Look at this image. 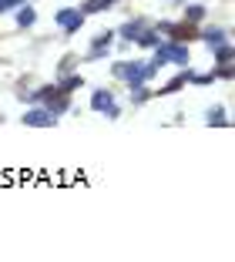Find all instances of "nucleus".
I'll return each instance as SVG.
<instances>
[{
	"instance_id": "nucleus-1",
	"label": "nucleus",
	"mask_w": 235,
	"mask_h": 262,
	"mask_svg": "<svg viewBox=\"0 0 235 262\" xmlns=\"http://www.w3.org/2000/svg\"><path fill=\"white\" fill-rule=\"evenodd\" d=\"M114 74H118V77H124V81H128V84L131 88H141L144 84V81H148V77H144V68H141V64H135V61H121V64H114Z\"/></svg>"
},
{
	"instance_id": "nucleus-2",
	"label": "nucleus",
	"mask_w": 235,
	"mask_h": 262,
	"mask_svg": "<svg viewBox=\"0 0 235 262\" xmlns=\"http://www.w3.org/2000/svg\"><path fill=\"white\" fill-rule=\"evenodd\" d=\"M24 124H31V128H54V124H57V118L51 115V111H27V115H24Z\"/></svg>"
},
{
	"instance_id": "nucleus-3",
	"label": "nucleus",
	"mask_w": 235,
	"mask_h": 262,
	"mask_svg": "<svg viewBox=\"0 0 235 262\" xmlns=\"http://www.w3.org/2000/svg\"><path fill=\"white\" fill-rule=\"evenodd\" d=\"M81 20H84V14H77V10H61L57 14V24L64 27V34H74L81 27Z\"/></svg>"
},
{
	"instance_id": "nucleus-4",
	"label": "nucleus",
	"mask_w": 235,
	"mask_h": 262,
	"mask_svg": "<svg viewBox=\"0 0 235 262\" xmlns=\"http://www.w3.org/2000/svg\"><path fill=\"white\" fill-rule=\"evenodd\" d=\"M91 108L94 111H108V115H118V108H114V101H111V91H94V98H91Z\"/></svg>"
},
{
	"instance_id": "nucleus-5",
	"label": "nucleus",
	"mask_w": 235,
	"mask_h": 262,
	"mask_svg": "<svg viewBox=\"0 0 235 262\" xmlns=\"http://www.w3.org/2000/svg\"><path fill=\"white\" fill-rule=\"evenodd\" d=\"M135 40H138V44H144V47H158V34H155V31H141Z\"/></svg>"
},
{
	"instance_id": "nucleus-6",
	"label": "nucleus",
	"mask_w": 235,
	"mask_h": 262,
	"mask_svg": "<svg viewBox=\"0 0 235 262\" xmlns=\"http://www.w3.org/2000/svg\"><path fill=\"white\" fill-rule=\"evenodd\" d=\"M141 31H144V27H141V20H135V24H124V27H121V34H124L128 40H135Z\"/></svg>"
},
{
	"instance_id": "nucleus-7",
	"label": "nucleus",
	"mask_w": 235,
	"mask_h": 262,
	"mask_svg": "<svg viewBox=\"0 0 235 262\" xmlns=\"http://www.w3.org/2000/svg\"><path fill=\"white\" fill-rule=\"evenodd\" d=\"M17 24H20V27H31V24H34V10H31V7L17 10Z\"/></svg>"
},
{
	"instance_id": "nucleus-8",
	"label": "nucleus",
	"mask_w": 235,
	"mask_h": 262,
	"mask_svg": "<svg viewBox=\"0 0 235 262\" xmlns=\"http://www.w3.org/2000/svg\"><path fill=\"white\" fill-rule=\"evenodd\" d=\"M74 88H81V74H71V77H68V81H64V84H61V88H57V91H64V94H71V91H74Z\"/></svg>"
},
{
	"instance_id": "nucleus-9",
	"label": "nucleus",
	"mask_w": 235,
	"mask_h": 262,
	"mask_svg": "<svg viewBox=\"0 0 235 262\" xmlns=\"http://www.w3.org/2000/svg\"><path fill=\"white\" fill-rule=\"evenodd\" d=\"M111 47V34H101L98 40H94V54H101V51H108Z\"/></svg>"
},
{
	"instance_id": "nucleus-10",
	"label": "nucleus",
	"mask_w": 235,
	"mask_h": 262,
	"mask_svg": "<svg viewBox=\"0 0 235 262\" xmlns=\"http://www.w3.org/2000/svg\"><path fill=\"white\" fill-rule=\"evenodd\" d=\"M108 4H111V0H88V4H84V10H88V14H94V10L108 7Z\"/></svg>"
},
{
	"instance_id": "nucleus-11",
	"label": "nucleus",
	"mask_w": 235,
	"mask_h": 262,
	"mask_svg": "<svg viewBox=\"0 0 235 262\" xmlns=\"http://www.w3.org/2000/svg\"><path fill=\"white\" fill-rule=\"evenodd\" d=\"M222 37H225L222 31H208V34H205V40H208V44H215V47L222 44Z\"/></svg>"
},
{
	"instance_id": "nucleus-12",
	"label": "nucleus",
	"mask_w": 235,
	"mask_h": 262,
	"mask_svg": "<svg viewBox=\"0 0 235 262\" xmlns=\"http://www.w3.org/2000/svg\"><path fill=\"white\" fill-rule=\"evenodd\" d=\"M208 124H225V118H222V108L208 111Z\"/></svg>"
},
{
	"instance_id": "nucleus-13",
	"label": "nucleus",
	"mask_w": 235,
	"mask_h": 262,
	"mask_svg": "<svg viewBox=\"0 0 235 262\" xmlns=\"http://www.w3.org/2000/svg\"><path fill=\"white\" fill-rule=\"evenodd\" d=\"M182 84H185V74H182V77H175V81H172V84H168V88H165V91H161V94H172V91H178V88H182Z\"/></svg>"
},
{
	"instance_id": "nucleus-14",
	"label": "nucleus",
	"mask_w": 235,
	"mask_h": 262,
	"mask_svg": "<svg viewBox=\"0 0 235 262\" xmlns=\"http://www.w3.org/2000/svg\"><path fill=\"white\" fill-rule=\"evenodd\" d=\"M219 61H222V64L232 61V51H228V47H219Z\"/></svg>"
},
{
	"instance_id": "nucleus-15",
	"label": "nucleus",
	"mask_w": 235,
	"mask_h": 262,
	"mask_svg": "<svg viewBox=\"0 0 235 262\" xmlns=\"http://www.w3.org/2000/svg\"><path fill=\"white\" fill-rule=\"evenodd\" d=\"M202 14H205L202 7H188V20H202Z\"/></svg>"
},
{
	"instance_id": "nucleus-16",
	"label": "nucleus",
	"mask_w": 235,
	"mask_h": 262,
	"mask_svg": "<svg viewBox=\"0 0 235 262\" xmlns=\"http://www.w3.org/2000/svg\"><path fill=\"white\" fill-rule=\"evenodd\" d=\"M17 4H24V0H0V10H7V7H17Z\"/></svg>"
}]
</instances>
